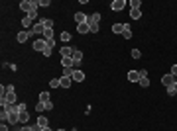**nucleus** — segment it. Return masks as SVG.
<instances>
[{
	"label": "nucleus",
	"instance_id": "nucleus-1",
	"mask_svg": "<svg viewBox=\"0 0 177 131\" xmlns=\"http://www.w3.org/2000/svg\"><path fill=\"white\" fill-rule=\"evenodd\" d=\"M37 6H39V2H35V0H22V2H20V10H24L26 14L35 12Z\"/></svg>",
	"mask_w": 177,
	"mask_h": 131
},
{
	"label": "nucleus",
	"instance_id": "nucleus-2",
	"mask_svg": "<svg viewBox=\"0 0 177 131\" xmlns=\"http://www.w3.org/2000/svg\"><path fill=\"white\" fill-rule=\"evenodd\" d=\"M30 30L33 32V35H44L45 26H44V22H35V24L32 26V28H30Z\"/></svg>",
	"mask_w": 177,
	"mask_h": 131
},
{
	"label": "nucleus",
	"instance_id": "nucleus-3",
	"mask_svg": "<svg viewBox=\"0 0 177 131\" xmlns=\"http://www.w3.org/2000/svg\"><path fill=\"white\" fill-rule=\"evenodd\" d=\"M45 47H47V41H45L44 37H39V39L33 41V51H42V53H44Z\"/></svg>",
	"mask_w": 177,
	"mask_h": 131
},
{
	"label": "nucleus",
	"instance_id": "nucleus-4",
	"mask_svg": "<svg viewBox=\"0 0 177 131\" xmlns=\"http://www.w3.org/2000/svg\"><path fill=\"white\" fill-rule=\"evenodd\" d=\"M61 65H63V69H75V61H73V57H61Z\"/></svg>",
	"mask_w": 177,
	"mask_h": 131
},
{
	"label": "nucleus",
	"instance_id": "nucleus-5",
	"mask_svg": "<svg viewBox=\"0 0 177 131\" xmlns=\"http://www.w3.org/2000/svg\"><path fill=\"white\" fill-rule=\"evenodd\" d=\"M6 123H10V125L20 123V114H18V112H12V114H8V120H6Z\"/></svg>",
	"mask_w": 177,
	"mask_h": 131
},
{
	"label": "nucleus",
	"instance_id": "nucleus-6",
	"mask_svg": "<svg viewBox=\"0 0 177 131\" xmlns=\"http://www.w3.org/2000/svg\"><path fill=\"white\" fill-rule=\"evenodd\" d=\"M73 80H75V82H83V80H85V73H83V71H81V69H75V71H73Z\"/></svg>",
	"mask_w": 177,
	"mask_h": 131
},
{
	"label": "nucleus",
	"instance_id": "nucleus-7",
	"mask_svg": "<svg viewBox=\"0 0 177 131\" xmlns=\"http://www.w3.org/2000/svg\"><path fill=\"white\" fill-rule=\"evenodd\" d=\"M177 78L173 75H165V77H161V84H165V86H171V84H175Z\"/></svg>",
	"mask_w": 177,
	"mask_h": 131
},
{
	"label": "nucleus",
	"instance_id": "nucleus-8",
	"mask_svg": "<svg viewBox=\"0 0 177 131\" xmlns=\"http://www.w3.org/2000/svg\"><path fill=\"white\" fill-rule=\"evenodd\" d=\"M30 35H33L32 30H28V32H20V33H18V41H20V43H26Z\"/></svg>",
	"mask_w": 177,
	"mask_h": 131
},
{
	"label": "nucleus",
	"instance_id": "nucleus-9",
	"mask_svg": "<svg viewBox=\"0 0 177 131\" xmlns=\"http://www.w3.org/2000/svg\"><path fill=\"white\" fill-rule=\"evenodd\" d=\"M124 6H126V2H124V0H114V2L110 4V8H112L114 12H120Z\"/></svg>",
	"mask_w": 177,
	"mask_h": 131
},
{
	"label": "nucleus",
	"instance_id": "nucleus-10",
	"mask_svg": "<svg viewBox=\"0 0 177 131\" xmlns=\"http://www.w3.org/2000/svg\"><path fill=\"white\" fill-rule=\"evenodd\" d=\"M73 61H75V69H77V67L81 65V61H83V53H81L79 49H75V51H73Z\"/></svg>",
	"mask_w": 177,
	"mask_h": 131
},
{
	"label": "nucleus",
	"instance_id": "nucleus-11",
	"mask_svg": "<svg viewBox=\"0 0 177 131\" xmlns=\"http://www.w3.org/2000/svg\"><path fill=\"white\" fill-rule=\"evenodd\" d=\"M128 80L130 82H140V71H130L128 73Z\"/></svg>",
	"mask_w": 177,
	"mask_h": 131
},
{
	"label": "nucleus",
	"instance_id": "nucleus-12",
	"mask_svg": "<svg viewBox=\"0 0 177 131\" xmlns=\"http://www.w3.org/2000/svg\"><path fill=\"white\" fill-rule=\"evenodd\" d=\"M75 22L77 24H85V22H88V16L83 14V12H77V14H75Z\"/></svg>",
	"mask_w": 177,
	"mask_h": 131
},
{
	"label": "nucleus",
	"instance_id": "nucleus-13",
	"mask_svg": "<svg viewBox=\"0 0 177 131\" xmlns=\"http://www.w3.org/2000/svg\"><path fill=\"white\" fill-rule=\"evenodd\" d=\"M77 32L83 35V33H88L91 32V28H88V22H85V24H77Z\"/></svg>",
	"mask_w": 177,
	"mask_h": 131
},
{
	"label": "nucleus",
	"instance_id": "nucleus-14",
	"mask_svg": "<svg viewBox=\"0 0 177 131\" xmlns=\"http://www.w3.org/2000/svg\"><path fill=\"white\" fill-rule=\"evenodd\" d=\"M122 37H124V39H130V37H132V30H130V24H124V32H122Z\"/></svg>",
	"mask_w": 177,
	"mask_h": 131
},
{
	"label": "nucleus",
	"instance_id": "nucleus-15",
	"mask_svg": "<svg viewBox=\"0 0 177 131\" xmlns=\"http://www.w3.org/2000/svg\"><path fill=\"white\" fill-rule=\"evenodd\" d=\"M59 82H61V86H63V88H69V86H71V82H73V78H71V77H61V78H59Z\"/></svg>",
	"mask_w": 177,
	"mask_h": 131
},
{
	"label": "nucleus",
	"instance_id": "nucleus-16",
	"mask_svg": "<svg viewBox=\"0 0 177 131\" xmlns=\"http://www.w3.org/2000/svg\"><path fill=\"white\" fill-rule=\"evenodd\" d=\"M130 18H132V20L142 18V10H140V8H132V10H130Z\"/></svg>",
	"mask_w": 177,
	"mask_h": 131
},
{
	"label": "nucleus",
	"instance_id": "nucleus-17",
	"mask_svg": "<svg viewBox=\"0 0 177 131\" xmlns=\"http://www.w3.org/2000/svg\"><path fill=\"white\" fill-rule=\"evenodd\" d=\"M73 51H75L73 47H63L61 49V57H73Z\"/></svg>",
	"mask_w": 177,
	"mask_h": 131
},
{
	"label": "nucleus",
	"instance_id": "nucleus-18",
	"mask_svg": "<svg viewBox=\"0 0 177 131\" xmlns=\"http://www.w3.org/2000/svg\"><path fill=\"white\" fill-rule=\"evenodd\" d=\"M112 32L122 35V32H124V24H114V26H112Z\"/></svg>",
	"mask_w": 177,
	"mask_h": 131
},
{
	"label": "nucleus",
	"instance_id": "nucleus-19",
	"mask_svg": "<svg viewBox=\"0 0 177 131\" xmlns=\"http://www.w3.org/2000/svg\"><path fill=\"white\" fill-rule=\"evenodd\" d=\"M37 125H39L42 129L47 127V118H45V116H39V118H37Z\"/></svg>",
	"mask_w": 177,
	"mask_h": 131
},
{
	"label": "nucleus",
	"instance_id": "nucleus-20",
	"mask_svg": "<svg viewBox=\"0 0 177 131\" xmlns=\"http://www.w3.org/2000/svg\"><path fill=\"white\" fill-rule=\"evenodd\" d=\"M88 22L99 24V22H100V14H99V12H97V14H91V16H88Z\"/></svg>",
	"mask_w": 177,
	"mask_h": 131
},
{
	"label": "nucleus",
	"instance_id": "nucleus-21",
	"mask_svg": "<svg viewBox=\"0 0 177 131\" xmlns=\"http://www.w3.org/2000/svg\"><path fill=\"white\" fill-rule=\"evenodd\" d=\"M45 104H47V102H37V104H35V112H44V110H47Z\"/></svg>",
	"mask_w": 177,
	"mask_h": 131
},
{
	"label": "nucleus",
	"instance_id": "nucleus-22",
	"mask_svg": "<svg viewBox=\"0 0 177 131\" xmlns=\"http://www.w3.org/2000/svg\"><path fill=\"white\" fill-rule=\"evenodd\" d=\"M28 120H30V114H28V112H22V114H20V123H28Z\"/></svg>",
	"mask_w": 177,
	"mask_h": 131
},
{
	"label": "nucleus",
	"instance_id": "nucleus-23",
	"mask_svg": "<svg viewBox=\"0 0 177 131\" xmlns=\"http://www.w3.org/2000/svg\"><path fill=\"white\" fill-rule=\"evenodd\" d=\"M44 39L47 41V39H53V30H45L44 32Z\"/></svg>",
	"mask_w": 177,
	"mask_h": 131
},
{
	"label": "nucleus",
	"instance_id": "nucleus-24",
	"mask_svg": "<svg viewBox=\"0 0 177 131\" xmlns=\"http://www.w3.org/2000/svg\"><path fill=\"white\" fill-rule=\"evenodd\" d=\"M32 22H33V20H32V18H30V16H26V18H24V20H22L24 28H30V26H32Z\"/></svg>",
	"mask_w": 177,
	"mask_h": 131
},
{
	"label": "nucleus",
	"instance_id": "nucleus-25",
	"mask_svg": "<svg viewBox=\"0 0 177 131\" xmlns=\"http://www.w3.org/2000/svg\"><path fill=\"white\" fill-rule=\"evenodd\" d=\"M42 22H44L45 30H53V22H51V20H47V18H45V20H42Z\"/></svg>",
	"mask_w": 177,
	"mask_h": 131
},
{
	"label": "nucleus",
	"instance_id": "nucleus-26",
	"mask_svg": "<svg viewBox=\"0 0 177 131\" xmlns=\"http://www.w3.org/2000/svg\"><path fill=\"white\" fill-rule=\"evenodd\" d=\"M140 86H144V88H148V86H150V78H148V77H144V78H140Z\"/></svg>",
	"mask_w": 177,
	"mask_h": 131
},
{
	"label": "nucleus",
	"instance_id": "nucleus-27",
	"mask_svg": "<svg viewBox=\"0 0 177 131\" xmlns=\"http://www.w3.org/2000/svg\"><path fill=\"white\" fill-rule=\"evenodd\" d=\"M167 94H169V96H175V94H177V90H175V84L167 86Z\"/></svg>",
	"mask_w": 177,
	"mask_h": 131
},
{
	"label": "nucleus",
	"instance_id": "nucleus-28",
	"mask_svg": "<svg viewBox=\"0 0 177 131\" xmlns=\"http://www.w3.org/2000/svg\"><path fill=\"white\" fill-rule=\"evenodd\" d=\"M49 86H51V88H57V86H61V82H59V78H51V82H49Z\"/></svg>",
	"mask_w": 177,
	"mask_h": 131
},
{
	"label": "nucleus",
	"instance_id": "nucleus-29",
	"mask_svg": "<svg viewBox=\"0 0 177 131\" xmlns=\"http://www.w3.org/2000/svg\"><path fill=\"white\" fill-rule=\"evenodd\" d=\"M61 39H63L65 43H69V39H71V33H69V32H63V33H61Z\"/></svg>",
	"mask_w": 177,
	"mask_h": 131
},
{
	"label": "nucleus",
	"instance_id": "nucleus-30",
	"mask_svg": "<svg viewBox=\"0 0 177 131\" xmlns=\"http://www.w3.org/2000/svg\"><path fill=\"white\" fill-rule=\"evenodd\" d=\"M39 102H49V94H47V92H42V94H39Z\"/></svg>",
	"mask_w": 177,
	"mask_h": 131
},
{
	"label": "nucleus",
	"instance_id": "nucleus-31",
	"mask_svg": "<svg viewBox=\"0 0 177 131\" xmlns=\"http://www.w3.org/2000/svg\"><path fill=\"white\" fill-rule=\"evenodd\" d=\"M88 28H91V32H93V33H97V32H99V24L88 22Z\"/></svg>",
	"mask_w": 177,
	"mask_h": 131
},
{
	"label": "nucleus",
	"instance_id": "nucleus-32",
	"mask_svg": "<svg viewBox=\"0 0 177 131\" xmlns=\"http://www.w3.org/2000/svg\"><path fill=\"white\" fill-rule=\"evenodd\" d=\"M142 53H140V49H132V59H140Z\"/></svg>",
	"mask_w": 177,
	"mask_h": 131
},
{
	"label": "nucleus",
	"instance_id": "nucleus-33",
	"mask_svg": "<svg viewBox=\"0 0 177 131\" xmlns=\"http://www.w3.org/2000/svg\"><path fill=\"white\" fill-rule=\"evenodd\" d=\"M73 71L75 69H63V77H73Z\"/></svg>",
	"mask_w": 177,
	"mask_h": 131
},
{
	"label": "nucleus",
	"instance_id": "nucleus-34",
	"mask_svg": "<svg viewBox=\"0 0 177 131\" xmlns=\"http://www.w3.org/2000/svg\"><path fill=\"white\" fill-rule=\"evenodd\" d=\"M132 8H140V0H132V2H130V10H132Z\"/></svg>",
	"mask_w": 177,
	"mask_h": 131
},
{
	"label": "nucleus",
	"instance_id": "nucleus-35",
	"mask_svg": "<svg viewBox=\"0 0 177 131\" xmlns=\"http://www.w3.org/2000/svg\"><path fill=\"white\" fill-rule=\"evenodd\" d=\"M51 49H53V47H49V45L44 49V55H45V57H51Z\"/></svg>",
	"mask_w": 177,
	"mask_h": 131
},
{
	"label": "nucleus",
	"instance_id": "nucleus-36",
	"mask_svg": "<svg viewBox=\"0 0 177 131\" xmlns=\"http://www.w3.org/2000/svg\"><path fill=\"white\" fill-rule=\"evenodd\" d=\"M18 112H20V114H22V112H28V110H26V104H24V102H20V104H18Z\"/></svg>",
	"mask_w": 177,
	"mask_h": 131
},
{
	"label": "nucleus",
	"instance_id": "nucleus-37",
	"mask_svg": "<svg viewBox=\"0 0 177 131\" xmlns=\"http://www.w3.org/2000/svg\"><path fill=\"white\" fill-rule=\"evenodd\" d=\"M169 75H173V77L177 78V65H173V67H171V73H169Z\"/></svg>",
	"mask_w": 177,
	"mask_h": 131
},
{
	"label": "nucleus",
	"instance_id": "nucleus-38",
	"mask_svg": "<svg viewBox=\"0 0 177 131\" xmlns=\"http://www.w3.org/2000/svg\"><path fill=\"white\" fill-rule=\"evenodd\" d=\"M39 6H44V8H47V6H49V0H39Z\"/></svg>",
	"mask_w": 177,
	"mask_h": 131
},
{
	"label": "nucleus",
	"instance_id": "nucleus-39",
	"mask_svg": "<svg viewBox=\"0 0 177 131\" xmlns=\"http://www.w3.org/2000/svg\"><path fill=\"white\" fill-rule=\"evenodd\" d=\"M6 92H14V84H6Z\"/></svg>",
	"mask_w": 177,
	"mask_h": 131
},
{
	"label": "nucleus",
	"instance_id": "nucleus-40",
	"mask_svg": "<svg viewBox=\"0 0 177 131\" xmlns=\"http://www.w3.org/2000/svg\"><path fill=\"white\" fill-rule=\"evenodd\" d=\"M20 131H33V127H30V125H24Z\"/></svg>",
	"mask_w": 177,
	"mask_h": 131
},
{
	"label": "nucleus",
	"instance_id": "nucleus-41",
	"mask_svg": "<svg viewBox=\"0 0 177 131\" xmlns=\"http://www.w3.org/2000/svg\"><path fill=\"white\" fill-rule=\"evenodd\" d=\"M0 131H10V129H8V127H6V125L2 123V125H0Z\"/></svg>",
	"mask_w": 177,
	"mask_h": 131
},
{
	"label": "nucleus",
	"instance_id": "nucleus-42",
	"mask_svg": "<svg viewBox=\"0 0 177 131\" xmlns=\"http://www.w3.org/2000/svg\"><path fill=\"white\" fill-rule=\"evenodd\" d=\"M42 131H51V129H49V125H47V127H44V129H42Z\"/></svg>",
	"mask_w": 177,
	"mask_h": 131
},
{
	"label": "nucleus",
	"instance_id": "nucleus-43",
	"mask_svg": "<svg viewBox=\"0 0 177 131\" xmlns=\"http://www.w3.org/2000/svg\"><path fill=\"white\" fill-rule=\"evenodd\" d=\"M57 131H65V129H57Z\"/></svg>",
	"mask_w": 177,
	"mask_h": 131
}]
</instances>
